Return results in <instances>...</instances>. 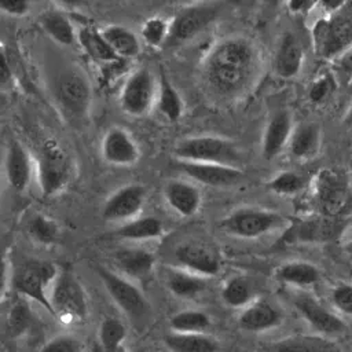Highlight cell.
<instances>
[{
	"mask_svg": "<svg viewBox=\"0 0 352 352\" xmlns=\"http://www.w3.org/2000/svg\"><path fill=\"white\" fill-rule=\"evenodd\" d=\"M257 67V51L252 41L243 37H231L217 43L208 54L204 74L217 94L235 96L252 84Z\"/></svg>",
	"mask_w": 352,
	"mask_h": 352,
	"instance_id": "6da1fadb",
	"label": "cell"
},
{
	"mask_svg": "<svg viewBox=\"0 0 352 352\" xmlns=\"http://www.w3.org/2000/svg\"><path fill=\"white\" fill-rule=\"evenodd\" d=\"M314 51L323 59H336L352 45V0H342L333 12L318 19L311 30Z\"/></svg>",
	"mask_w": 352,
	"mask_h": 352,
	"instance_id": "7a4b0ae2",
	"label": "cell"
},
{
	"mask_svg": "<svg viewBox=\"0 0 352 352\" xmlns=\"http://www.w3.org/2000/svg\"><path fill=\"white\" fill-rule=\"evenodd\" d=\"M52 315L65 324L84 323L89 315V302L81 280L70 270H59L50 289Z\"/></svg>",
	"mask_w": 352,
	"mask_h": 352,
	"instance_id": "3957f363",
	"label": "cell"
},
{
	"mask_svg": "<svg viewBox=\"0 0 352 352\" xmlns=\"http://www.w3.org/2000/svg\"><path fill=\"white\" fill-rule=\"evenodd\" d=\"M70 155L54 140H47L34 161V175L44 197H56L70 184L74 169Z\"/></svg>",
	"mask_w": 352,
	"mask_h": 352,
	"instance_id": "277c9868",
	"label": "cell"
},
{
	"mask_svg": "<svg viewBox=\"0 0 352 352\" xmlns=\"http://www.w3.org/2000/svg\"><path fill=\"white\" fill-rule=\"evenodd\" d=\"M96 274L116 307L136 327H143L151 316V307L142 290L132 280L109 268L98 267Z\"/></svg>",
	"mask_w": 352,
	"mask_h": 352,
	"instance_id": "5b68a950",
	"label": "cell"
},
{
	"mask_svg": "<svg viewBox=\"0 0 352 352\" xmlns=\"http://www.w3.org/2000/svg\"><path fill=\"white\" fill-rule=\"evenodd\" d=\"M58 271L56 265L48 260H25L12 274V287L18 297L37 302L52 315L48 294Z\"/></svg>",
	"mask_w": 352,
	"mask_h": 352,
	"instance_id": "8992f818",
	"label": "cell"
},
{
	"mask_svg": "<svg viewBox=\"0 0 352 352\" xmlns=\"http://www.w3.org/2000/svg\"><path fill=\"white\" fill-rule=\"evenodd\" d=\"M55 99L66 120L84 121L92 104V88L85 73L76 67L65 70L56 81Z\"/></svg>",
	"mask_w": 352,
	"mask_h": 352,
	"instance_id": "52a82bcc",
	"label": "cell"
},
{
	"mask_svg": "<svg viewBox=\"0 0 352 352\" xmlns=\"http://www.w3.org/2000/svg\"><path fill=\"white\" fill-rule=\"evenodd\" d=\"M180 161L235 166L241 161L236 144L219 136H192L180 140L175 148Z\"/></svg>",
	"mask_w": 352,
	"mask_h": 352,
	"instance_id": "ba28073f",
	"label": "cell"
},
{
	"mask_svg": "<svg viewBox=\"0 0 352 352\" xmlns=\"http://www.w3.org/2000/svg\"><path fill=\"white\" fill-rule=\"evenodd\" d=\"M285 223V219L272 210L260 208H242L226 216L220 226L224 232L252 239L263 236Z\"/></svg>",
	"mask_w": 352,
	"mask_h": 352,
	"instance_id": "9c48e42d",
	"label": "cell"
},
{
	"mask_svg": "<svg viewBox=\"0 0 352 352\" xmlns=\"http://www.w3.org/2000/svg\"><path fill=\"white\" fill-rule=\"evenodd\" d=\"M217 3H195L179 10L169 22L168 45H177L190 41L202 33L219 15Z\"/></svg>",
	"mask_w": 352,
	"mask_h": 352,
	"instance_id": "30bf717a",
	"label": "cell"
},
{
	"mask_svg": "<svg viewBox=\"0 0 352 352\" xmlns=\"http://www.w3.org/2000/svg\"><path fill=\"white\" fill-rule=\"evenodd\" d=\"M157 98V85L153 73L147 67H139L128 74L121 91L120 106L132 117L146 116Z\"/></svg>",
	"mask_w": 352,
	"mask_h": 352,
	"instance_id": "8fae6325",
	"label": "cell"
},
{
	"mask_svg": "<svg viewBox=\"0 0 352 352\" xmlns=\"http://www.w3.org/2000/svg\"><path fill=\"white\" fill-rule=\"evenodd\" d=\"M146 199V190L140 184H125L113 191L102 206V217L111 223H126L139 216Z\"/></svg>",
	"mask_w": 352,
	"mask_h": 352,
	"instance_id": "7c38bea8",
	"label": "cell"
},
{
	"mask_svg": "<svg viewBox=\"0 0 352 352\" xmlns=\"http://www.w3.org/2000/svg\"><path fill=\"white\" fill-rule=\"evenodd\" d=\"M173 256L186 271L204 278L217 275L221 267L217 250L201 241H187L177 245Z\"/></svg>",
	"mask_w": 352,
	"mask_h": 352,
	"instance_id": "4fadbf2b",
	"label": "cell"
},
{
	"mask_svg": "<svg viewBox=\"0 0 352 352\" xmlns=\"http://www.w3.org/2000/svg\"><path fill=\"white\" fill-rule=\"evenodd\" d=\"M100 157L111 166H132L139 161L140 148L129 131L116 125L102 136Z\"/></svg>",
	"mask_w": 352,
	"mask_h": 352,
	"instance_id": "5bb4252c",
	"label": "cell"
},
{
	"mask_svg": "<svg viewBox=\"0 0 352 352\" xmlns=\"http://www.w3.org/2000/svg\"><path fill=\"white\" fill-rule=\"evenodd\" d=\"M312 198L322 216L336 217L346 205V184L337 172L322 170L312 187Z\"/></svg>",
	"mask_w": 352,
	"mask_h": 352,
	"instance_id": "9a60e30c",
	"label": "cell"
},
{
	"mask_svg": "<svg viewBox=\"0 0 352 352\" xmlns=\"http://www.w3.org/2000/svg\"><path fill=\"white\" fill-rule=\"evenodd\" d=\"M344 224L329 216H319L314 219H307L292 226L290 231L283 235L285 243H324L334 241L342 232Z\"/></svg>",
	"mask_w": 352,
	"mask_h": 352,
	"instance_id": "2e32d148",
	"label": "cell"
},
{
	"mask_svg": "<svg viewBox=\"0 0 352 352\" xmlns=\"http://www.w3.org/2000/svg\"><path fill=\"white\" fill-rule=\"evenodd\" d=\"M294 307L312 329L323 336H338L346 331L345 322L330 309L324 308L315 297L308 293H298L294 300Z\"/></svg>",
	"mask_w": 352,
	"mask_h": 352,
	"instance_id": "e0dca14e",
	"label": "cell"
},
{
	"mask_svg": "<svg viewBox=\"0 0 352 352\" xmlns=\"http://www.w3.org/2000/svg\"><path fill=\"white\" fill-rule=\"evenodd\" d=\"M4 175L8 186L16 192H23L34 176V160L29 150L18 140H12L7 146Z\"/></svg>",
	"mask_w": 352,
	"mask_h": 352,
	"instance_id": "ac0fdd59",
	"label": "cell"
},
{
	"mask_svg": "<svg viewBox=\"0 0 352 352\" xmlns=\"http://www.w3.org/2000/svg\"><path fill=\"white\" fill-rule=\"evenodd\" d=\"M113 263L120 275L133 282L146 279L151 275L155 257L144 248L122 246L113 252Z\"/></svg>",
	"mask_w": 352,
	"mask_h": 352,
	"instance_id": "d6986e66",
	"label": "cell"
},
{
	"mask_svg": "<svg viewBox=\"0 0 352 352\" xmlns=\"http://www.w3.org/2000/svg\"><path fill=\"white\" fill-rule=\"evenodd\" d=\"M179 168L192 180L210 187H228L243 179L241 169L228 165L179 161Z\"/></svg>",
	"mask_w": 352,
	"mask_h": 352,
	"instance_id": "ffe728a7",
	"label": "cell"
},
{
	"mask_svg": "<svg viewBox=\"0 0 352 352\" xmlns=\"http://www.w3.org/2000/svg\"><path fill=\"white\" fill-rule=\"evenodd\" d=\"M293 131L292 116L287 110L275 111L264 129L261 139V154L265 160H274L289 143Z\"/></svg>",
	"mask_w": 352,
	"mask_h": 352,
	"instance_id": "44dd1931",
	"label": "cell"
},
{
	"mask_svg": "<svg viewBox=\"0 0 352 352\" xmlns=\"http://www.w3.org/2000/svg\"><path fill=\"white\" fill-rule=\"evenodd\" d=\"M164 198L168 206L183 217L195 214L201 206V191L184 180H169L164 187Z\"/></svg>",
	"mask_w": 352,
	"mask_h": 352,
	"instance_id": "7402d4cb",
	"label": "cell"
},
{
	"mask_svg": "<svg viewBox=\"0 0 352 352\" xmlns=\"http://www.w3.org/2000/svg\"><path fill=\"white\" fill-rule=\"evenodd\" d=\"M282 322L279 309L265 300H257L248 304L238 316L241 329L252 333H260L276 327Z\"/></svg>",
	"mask_w": 352,
	"mask_h": 352,
	"instance_id": "603a6c76",
	"label": "cell"
},
{
	"mask_svg": "<svg viewBox=\"0 0 352 352\" xmlns=\"http://www.w3.org/2000/svg\"><path fill=\"white\" fill-rule=\"evenodd\" d=\"M302 60L304 52L298 38L293 33H285L275 52V73L282 78H293L300 73Z\"/></svg>",
	"mask_w": 352,
	"mask_h": 352,
	"instance_id": "cb8c5ba5",
	"label": "cell"
},
{
	"mask_svg": "<svg viewBox=\"0 0 352 352\" xmlns=\"http://www.w3.org/2000/svg\"><path fill=\"white\" fill-rule=\"evenodd\" d=\"M322 129L319 124L314 121H307L298 124L293 128L289 139V151L296 160H311L320 148Z\"/></svg>",
	"mask_w": 352,
	"mask_h": 352,
	"instance_id": "d4e9b609",
	"label": "cell"
},
{
	"mask_svg": "<svg viewBox=\"0 0 352 352\" xmlns=\"http://www.w3.org/2000/svg\"><path fill=\"white\" fill-rule=\"evenodd\" d=\"M41 30L59 45H73L77 41V30L63 10H45L38 16Z\"/></svg>",
	"mask_w": 352,
	"mask_h": 352,
	"instance_id": "484cf974",
	"label": "cell"
},
{
	"mask_svg": "<svg viewBox=\"0 0 352 352\" xmlns=\"http://www.w3.org/2000/svg\"><path fill=\"white\" fill-rule=\"evenodd\" d=\"M100 34L113 54L120 59H131L139 55L140 41L135 32L122 25H106L100 29Z\"/></svg>",
	"mask_w": 352,
	"mask_h": 352,
	"instance_id": "4316f807",
	"label": "cell"
},
{
	"mask_svg": "<svg viewBox=\"0 0 352 352\" xmlns=\"http://www.w3.org/2000/svg\"><path fill=\"white\" fill-rule=\"evenodd\" d=\"M164 234V224L154 216H138L120 224L114 235L122 241L143 242L157 239Z\"/></svg>",
	"mask_w": 352,
	"mask_h": 352,
	"instance_id": "83f0119b",
	"label": "cell"
},
{
	"mask_svg": "<svg viewBox=\"0 0 352 352\" xmlns=\"http://www.w3.org/2000/svg\"><path fill=\"white\" fill-rule=\"evenodd\" d=\"M164 345L169 352H217L219 341L206 333H176L164 337Z\"/></svg>",
	"mask_w": 352,
	"mask_h": 352,
	"instance_id": "f1b7e54d",
	"label": "cell"
},
{
	"mask_svg": "<svg viewBox=\"0 0 352 352\" xmlns=\"http://www.w3.org/2000/svg\"><path fill=\"white\" fill-rule=\"evenodd\" d=\"M275 276L285 285L307 287L314 286L320 280V271L316 265L308 261H287L276 268Z\"/></svg>",
	"mask_w": 352,
	"mask_h": 352,
	"instance_id": "f546056e",
	"label": "cell"
},
{
	"mask_svg": "<svg viewBox=\"0 0 352 352\" xmlns=\"http://www.w3.org/2000/svg\"><path fill=\"white\" fill-rule=\"evenodd\" d=\"M274 352H338V349L323 336L296 334L276 341Z\"/></svg>",
	"mask_w": 352,
	"mask_h": 352,
	"instance_id": "4dcf8cb0",
	"label": "cell"
},
{
	"mask_svg": "<svg viewBox=\"0 0 352 352\" xmlns=\"http://www.w3.org/2000/svg\"><path fill=\"white\" fill-rule=\"evenodd\" d=\"M77 41L80 43L82 51L98 65L103 66L111 62L118 60L113 51L109 48L106 41L103 40L100 30L92 28V26H82L77 32Z\"/></svg>",
	"mask_w": 352,
	"mask_h": 352,
	"instance_id": "1f68e13d",
	"label": "cell"
},
{
	"mask_svg": "<svg viewBox=\"0 0 352 352\" xmlns=\"http://www.w3.org/2000/svg\"><path fill=\"white\" fill-rule=\"evenodd\" d=\"M166 286L180 298H194L206 289L208 282L206 278L186 270H172L166 275Z\"/></svg>",
	"mask_w": 352,
	"mask_h": 352,
	"instance_id": "d6a6232c",
	"label": "cell"
},
{
	"mask_svg": "<svg viewBox=\"0 0 352 352\" xmlns=\"http://www.w3.org/2000/svg\"><path fill=\"white\" fill-rule=\"evenodd\" d=\"M26 234L36 245L47 248L58 243L62 231L58 221L52 217L43 213H34L26 223Z\"/></svg>",
	"mask_w": 352,
	"mask_h": 352,
	"instance_id": "836d02e7",
	"label": "cell"
},
{
	"mask_svg": "<svg viewBox=\"0 0 352 352\" xmlns=\"http://www.w3.org/2000/svg\"><path fill=\"white\" fill-rule=\"evenodd\" d=\"M253 297V283L248 276L234 275L221 287L223 301L232 308H245Z\"/></svg>",
	"mask_w": 352,
	"mask_h": 352,
	"instance_id": "e575fe53",
	"label": "cell"
},
{
	"mask_svg": "<svg viewBox=\"0 0 352 352\" xmlns=\"http://www.w3.org/2000/svg\"><path fill=\"white\" fill-rule=\"evenodd\" d=\"M155 100H157L158 111L168 121H177L183 114V107H184L183 99L165 76H161L160 89Z\"/></svg>",
	"mask_w": 352,
	"mask_h": 352,
	"instance_id": "d590c367",
	"label": "cell"
},
{
	"mask_svg": "<svg viewBox=\"0 0 352 352\" xmlns=\"http://www.w3.org/2000/svg\"><path fill=\"white\" fill-rule=\"evenodd\" d=\"M172 331L176 333H205L210 326V318L204 311H179L169 319Z\"/></svg>",
	"mask_w": 352,
	"mask_h": 352,
	"instance_id": "8d00e7d4",
	"label": "cell"
},
{
	"mask_svg": "<svg viewBox=\"0 0 352 352\" xmlns=\"http://www.w3.org/2000/svg\"><path fill=\"white\" fill-rule=\"evenodd\" d=\"M33 323V312L30 309L29 301L18 297L16 301L11 305L8 315H7V330L11 337H19L25 331L29 330V327Z\"/></svg>",
	"mask_w": 352,
	"mask_h": 352,
	"instance_id": "74e56055",
	"label": "cell"
},
{
	"mask_svg": "<svg viewBox=\"0 0 352 352\" xmlns=\"http://www.w3.org/2000/svg\"><path fill=\"white\" fill-rule=\"evenodd\" d=\"M140 36L147 45L161 47L168 41L169 22L161 16H151L142 25Z\"/></svg>",
	"mask_w": 352,
	"mask_h": 352,
	"instance_id": "f35d334b",
	"label": "cell"
},
{
	"mask_svg": "<svg viewBox=\"0 0 352 352\" xmlns=\"http://www.w3.org/2000/svg\"><path fill=\"white\" fill-rule=\"evenodd\" d=\"M302 179L290 170H283L275 175L267 184V187L279 195H292L302 188Z\"/></svg>",
	"mask_w": 352,
	"mask_h": 352,
	"instance_id": "ab89813d",
	"label": "cell"
},
{
	"mask_svg": "<svg viewBox=\"0 0 352 352\" xmlns=\"http://www.w3.org/2000/svg\"><path fill=\"white\" fill-rule=\"evenodd\" d=\"M38 352H82V344L73 334H58L50 338Z\"/></svg>",
	"mask_w": 352,
	"mask_h": 352,
	"instance_id": "60d3db41",
	"label": "cell"
},
{
	"mask_svg": "<svg viewBox=\"0 0 352 352\" xmlns=\"http://www.w3.org/2000/svg\"><path fill=\"white\" fill-rule=\"evenodd\" d=\"M333 307L346 316H352V283H338L330 293Z\"/></svg>",
	"mask_w": 352,
	"mask_h": 352,
	"instance_id": "b9f144b4",
	"label": "cell"
},
{
	"mask_svg": "<svg viewBox=\"0 0 352 352\" xmlns=\"http://www.w3.org/2000/svg\"><path fill=\"white\" fill-rule=\"evenodd\" d=\"M334 89V81L330 76H322L318 80L314 81V84L309 87L308 98L312 103H323L333 92Z\"/></svg>",
	"mask_w": 352,
	"mask_h": 352,
	"instance_id": "7bdbcfd3",
	"label": "cell"
},
{
	"mask_svg": "<svg viewBox=\"0 0 352 352\" xmlns=\"http://www.w3.org/2000/svg\"><path fill=\"white\" fill-rule=\"evenodd\" d=\"M30 7L26 0H0V12L8 16H25L30 12Z\"/></svg>",
	"mask_w": 352,
	"mask_h": 352,
	"instance_id": "ee69618b",
	"label": "cell"
},
{
	"mask_svg": "<svg viewBox=\"0 0 352 352\" xmlns=\"http://www.w3.org/2000/svg\"><path fill=\"white\" fill-rule=\"evenodd\" d=\"M336 65L338 72L346 78V80H352V45L348 47L340 56H337L336 59Z\"/></svg>",
	"mask_w": 352,
	"mask_h": 352,
	"instance_id": "f6af8a7d",
	"label": "cell"
},
{
	"mask_svg": "<svg viewBox=\"0 0 352 352\" xmlns=\"http://www.w3.org/2000/svg\"><path fill=\"white\" fill-rule=\"evenodd\" d=\"M10 283V267H8V260L7 254L4 253L3 249H0V301L4 298L7 289Z\"/></svg>",
	"mask_w": 352,
	"mask_h": 352,
	"instance_id": "bcb514c9",
	"label": "cell"
},
{
	"mask_svg": "<svg viewBox=\"0 0 352 352\" xmlns=\"http://www.w3.org/2000/svg\"><path fill=\"white\" fill-rule=\"evenodd\" d=\"M11 80V67L7 58V54L0 44V87L8 84Z\"/></svg>",
	"mask_w": 352,
	"mask_h": 352,
	"instance_id": "7dc6e473",
	"label": "cell"
},
{
	"mask_svg": "<svg viewBox=\"0 0 352 352\" xmlns=\"http://www.w3.org/2000/svg\"><path fill=\"white\" fill-rule=\"evenodd\" d=\"M286 6H287V8L290 10L292 14L302 15V14L309 12L312 8H315L316 3L315 1H308V0H293V1H289Z\"/></svg>",
	"mask_w": 352,
	"mask_h": 352,
	"instance_id": "c3c4849f",
	"label": "cell"
},
{
	"mask_svg": "<svg viewBox=\"0 0 352 352\" xmlns=\"http://www.w3.org/2000/svg\"><path fill=\"white\" fill-rule=\"evenodd\" d=\"M344 125L349 131H352V102H351V104H349V107H348V110H346V113L344 116Z\"/></svg>",
	"mask_w": 352,
	"mask_h": 352,
	"instance_id": "681fc988",
	"label": "cell"
},
{
	"mask_svg": "<svg viewBox=\"0 0 352 352\" xmlns=\"http://www.w3.org/2000/svg\"><path fill=\"white\" fill-rule=\"evenodd\" d=\"M345 252H346L349 256H352V238L346 242V245H345Z\"/></svg>",
	"mask_w": 352,
	"mask_h": 352,
	"instance_id": "f907efd6",
	"label": "cell"
}]
</instances>
